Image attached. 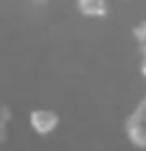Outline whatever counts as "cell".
I'll return each instance as SVG.
<instances>
[{"mask_svg": "<svg viewBox=\"0 0 146 151\" xmlns=\"http://www.w3.org/2000/svg\"><path fill=\"white\" fill-rule=\"evenodd\" d=\"M133 37L137 41V47H140V54H142V73H144V78H146V22L135 24Z\"/></svg>", "mask_w": 146, "mask_h": 151, "instance_id": "4", "label": "cell"}, {"mask_svg": "<svg viewBox=\"0 0 146 151\" xmlns=\"http://www.w3.org/2000/svg\"><path fill=\"white\" fill-rule=\"evenodd\" d=\"M75 6L86 17H105L110 13L108 0H75Z\"/></svg>", "mask_w": 146, "mask_h": 151, "instance_id": "3", "label": "cell"}, {"mask_svg": "<svg viewBox=\"0 0 146 151\" xmlns=\"http://www.w3.org/2000/svg\"><path fill=\"white\" fill-rule=\"evenodd\" d=\"M30 127L41 136H47L52 132H56V127L60 125V116L52 108H34L30 112Z\"/></svg>", "mask_w": 146, "mask_h": 151, "instance_id": "2", "label": "cell"}, {"mask_svg": "<svg viewBox=\"0 0 146 151\" xmlns=\"http://www.w3.org/2000/svg\"><path fill=\"white\" fill-rule=\"evenodd\" d=\"M34 4H47V0H32Z\"/></svg>", "mask_w": 146, "mask_h": 151, "instance_id": "6", "label": "cell"}, {"mask_svg": "<svg viewBox=\"0 0 146 151\" xmlns=\"http://www.w3.org/2000/svg\"><path fill=\"white\" fill-rule=\"evenodd\" d=\"M125 132L135 147H146V95L137 101V106L127 116Z\"/></svg>", "mask_w": 146, "mask_h": 151, "instance_id": "1", "label": "cell"}, {"mask_svg": "<svg viewBox=\"0 0 146 151\" xmlns=\"http://www.w3.org/2000/svg\"><path fill=\"white\" fill-rule=\"evenodd\" d=\"M11 121H13L11 106H9V104H4V101L0 99V142H2V140H6V136H9Z\"/></svg>", "mask_w": 146, "mask_h": 151, "instance_id": "5", "label": "cell"}]
</instances>
